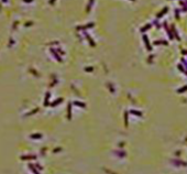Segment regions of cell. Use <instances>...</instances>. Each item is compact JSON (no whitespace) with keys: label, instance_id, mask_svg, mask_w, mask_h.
<instances>
[{"label":"cell","instance_id":"cell-1","mask_svg":"<svg viewBox=\"0 0 187 174\" xmlns=\"http://www.w3.org/2000/svg\"><path fill=\"white\" fill-rule=\"evenodd\" d=\"M37 159V155H20V160L22 161H25V160H35Z\"/></svg>","mask_w":187,"mask_h":174},{"label":"cell","instance_id":"cell-2","mask_svg":"<svg viewBox=\"0 0 187 174\" xmlns=\"http://www.w3.org/2000/svg\"><path fill=\"white\" fill-rule=\"evenodd\" d=\"M50 51H51V52H52V54L54 55V57H55L56 60L58 61V62H62V58H61L60 56H58V54H57V53H56V51L54 50V48H50Z\"/></svg>","mask_w":187,"mask_h":174},{"label":"cell","instance_id":"cell-3","mask_svg":"<svg viewBox=\"0 0 187 174\" xmlns=\"http://www.w3.org/2000/svg\"><path fill=\"white\" fill-rule=\"evenodd\" d=\"M29 72L32 74V75H34L35 77H39V76H40V74L37 73V71L35 70V68H33V67H30V68H29Z\"/></svg>","mask_w":187,"mask_h":174},{"label":"cell","instance_id":"cell-4","mask_svg":"<svg viewBox=\"0 0 187 174\" xmlns=\"http://www.w3.org/2000/svg\"><path fill=\"white\" fill-rule=\"evenodd\" d=\"M30 138L31 139H40V138H42V134H40V133H33V134H30Z\"/></svg>","mask_w":187,"mask_h":174},{"label":"cell","instance_id":"cell-5","mask_svg":"<svg viewBox=\"0 0 187 174\" xmlns=\"http://www.w3.org/2000/svg\"><path fill=\"white\" fill-rule=\"evenodd\" d=\"M37 111H39V108H34V109H33V110L29 111V112H28V114H25V116H27V117H29V116H32V115H34L35 112H37Z\"/></svg>","mask_w":187,"mask_h":174},{"label":"cell","instance_id":"cell-6","mask_svg":"<svg viewBox=\"0 0 187 174\" xmlns=\"http://www.w3.org/2000/svg\"><path fill=\"white\" fill-rule=\"evenodd\" d=\"M28 166H29L30 171H32V172H33V173H34V174H40V173H39V172H37V170H35V168H34V165H33V164H29V165H28Z\"/></svg>","mask_w":187,"mask_h":174},{"label":"cell","instance_id":"cell-7","mask_svg":"<svg viewBox=\"0 0 187 174\" xmlns=\"http://www.w3.org/2000/svg\"><path fill=\"white\" fill-rule=\"evenodd\" d=\"M19 23H20V21H19V20H16V21H14L13 23H12V31L17 29V28H18V25H19Z\"/></svg>","mask_w":187,"mask_h":174},{"label":"cell","instance_id":"cell-8","mask_svg":"<svg viewBox=\"0 0 187 174\" xmlns=\"http://www.w3.org/2000/svg\"><path fill=\"white\" fill-rule=\"evenodd\" d=\"M14 43H16V42H14L13 38H12V37H10V38H9V43H8V47H11V46H12V45H13V44H14Z\"/></svg>","mask_w":187,"mask_h":174},{"label":"cell","instance_id":"cell-9","mask_svg":"<svg viewBox=\"0 0 187 174\" xmlns=\"http://www.w3.org/2000/svg\"><path fill=\"white\" fill-rule=\"evenodd\" d=\"M33 23H34L33 21H27V22H24L23 25L25 28H29V27H31V25H33Z\"/></svg>","mask_w":187,"mask_h":174},{"label":"cell","instance_id":"cell-10","mask_svg":"<svg viewBox=\"0 0 187 174\" xmlns=\"http://www.w3.org/2000/svg\"><path fill=\"white\" fill-rule=\"evenodd\" d=\"M48 97H50V93L45 94V100H44V106H47V100H48Z\"/></svg>","mask_w":187,"mask_h":174},{"label":"cell","instance_id":"cell-11","mask_svg":"<svg viewBox=\"0 0 187 174\" xmlns=\"http://www.w3.org/2000/svg\"><path fill=\"white\" fill-rule=\"evenodd\" d=\"M23 2H25V3H31V2H33L34 0H22Z\"/></svg>","mask_w":187,"mask_h":174},{"label":"cell","instance_id":"cell-12","mask_svg":"<svg viewBox=\"0 0 187 174\" xmlns=\"http://www.w3.org/2000/svg\"><path fill=\"white\" fill-rule=\"evenodd\" d=\"M55 1H56V0H50V1H48V3H50V4H54Z\"/></svg>","mask_w":187,"mask_h":174},{"label":"cell","instance_id":"cell-13","mask_svg":"<svg viewBox=\"0 0 187 174\" xmlns=\"http://www.w3.org/2000/svg\"><path fill=\"white\" fill-rule=\"evenodd\" d=\"M2 1V3H7V2H8V0H1Z\"/></svg>","mask_w":187,"mask_h":174}]
</instances>
